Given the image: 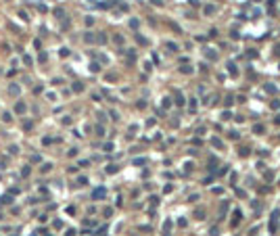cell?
<instances>
[{"label":"cell","instance_id":"6da1fadb","mask_svg":"<svg viewBox=\"0 0 280 236\" xmlns=\"http://www.w3.org/2000/svg\"><path fill=\"white\" fill-rule=\"evenodd\" d=\"M92 196H94V199H100V196H105V188H96Z\"/></svg>","mask_w":280,"mask_h":236},{"label":"cell","instance_id":"7a4b0ae2","mask_svg":"<svg viewBox=\"0 0 280 236\" xmlns=\"http://www.w3.org/2000/svg\"><path fill=\"white\" fill-rule=\"evenodd\" d=\"M15 111H17V113H23V111H25V105H23V102H17V105H15Z\"/></svg>","mask_w":280,"mask_h":236},{"label":"cell","instance_id":"3957f363","mask_svg":"<svg viewBox=\"0 0 280 236\" xmlns=\"http://www.w3.org/2000/svg\"><path fill=\"white\" fill-rule=\"evenodd\" d=\"M11 94H19V88L17 86H11Z\"/></svg>","mask_w":280,"mask_h":236},{"label":"cell","instance_id":"277c9868","mask_svg":"<svg viewBox=\"0 0 280 236\" xmlns=\"http://www.w3.org/2000/svg\"><path fill=\"white\" fill-rule=\"evenodd\" d=\"M48 169H52V165H50V163H46V165H42V171H48Z\"/></svg>","mask_w":280,"mask_h":236}]
</instances>
